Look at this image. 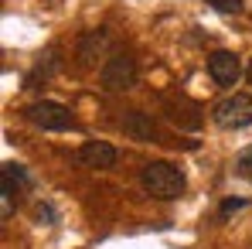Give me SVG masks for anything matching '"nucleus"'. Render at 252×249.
<instances>
[{
  "label": "nucleus",
  "instance_id": "1a4fd4ad",
  "mask_svg": "<svg viewBox=\"0 0 252 249\" xmlns=\"http://www.w3.org/2000/svg\"><path fill=\"white\" fill-rule=\"evenodd\" d=\"M164 109H167L170 123L184 126V130H198V126H201V113H198V106L188 103V99H181V96H177V103H174V99H164Z\"/></svg>",
  "mask_w": 252,
  "mask_h": 249
},
{
  "label": "nucleus",
  "instance_id": "423d86ee",
  "mask_svg": "<svg viewBox=\"0 0 252 249\" xmlns=\"http://www.w3.org/2000/svg\"><path fill=\"white\" fill-rule=\"evenodd\" d=\"M208 75L215 79V85H235L239 82V75H242V62H239V55H232V51H211L208 55Z\"/></svg>",
  "mask_w": 252,
  "mask_h": 249
},
{
  "label": "nucleus",
  "instance_id": "f257e3e1",
  "mask_svg": "<svg viewBox=\"0 0 252 249\" xmlns=\"http://www.w3.org/2000/svg\"><path fill=\"white\" fill-rule=\"evenodd\" d=\"M140 188L150 195V198H160V202H174L181 198L184 191V171L170 161H150V164L140 167Z\"/></svg>",
  "mask_w": 252,
  "mask_h": 249
},
{
  "label": "nucleus",
  "instance_id": "ddd939ff",
  "mask_svg": "<svg viewBox=\"0 0 252 249\" xmlns=\"http://www.w3.org/2000/svg\"><path fill=\"white\" fill-rule=\"evenodd\" d=\"M246 75H249V85H252V62H249V69H246Z\"/></svg>",
  "mask_w": 252,
  "mask_h": 249
},
{
  "label": "nucleus",
  "instance_id": "39448f33",
  "mask_svg": "<svg viewBox=\"0 0 252 249\" xmlns=\"http://www.w3.org/2000/svg\"><path fill=\"white\" fill-rule=\"evenodd\" d=\"M120 126H123L126 137H133L140 143H160V126L154 123V116L143 113V109H126Z\"/></svg>",
  "mask_w": 252,
  "mask_h": 249
},
{
  "label": "nucleus",
  "instance_id": "9d476101",
  "mask_svg": "<svg viewBox=\"0 0 252 249\" xmlns=\"http://www.w3.org/2000/svg\"><path fill=\"white\" fill-rule=\"evenodd\" d=\"M205 3H211L218 14H242V10H246L242 0H205Z\"/></svg>",
  "mask_w": 252,
  "mask_h": 249
},
{
  "label": "nucleus",
  "instance_id": "20e7f679",
  "mask_svg": "<svg viewBox=\"0 0 252 249\" xmlns=\"http://www.w3.org/2000/svg\"><path fill=\"white\" fill-rule=\"evenodd\" d=\"M24 113H28V120L38 126V130H48V133H62V130H72L75 126L72 109L62 106V103H55V99H41V103L28 106Z\"/></svg>",
  "mask_w": 252,
  "mask_h": 249
},
{
  "label": "nucleus",
  "instance_id": "7ed1b4c3",
  "mask_svg": "<svg viewBox=\"0 0 252 249\" xmlns=\"http://www.w3.org/2000/svg\"><path fill=\"white\" fill-rule=\"evenodd\" d=\"M211 120L221 130H242V126H249L252 123V96L232 92V96L218 99L211 106Z\"/></svg>",
  "mask_w": 252,
  "mask_h": 249
},
{
  "label": "nucleus",
  "instance_id": "f8f14e48",
  "mask_svg": "<svg viewBox=\"0 0 252 249\" xmlns=\"http://www.w3.org/2000/svg\"><path fill=\"white\" fill-rule=\"evenodd\" d=\"M239 208H246V198H228V202H221V218H228V215L239 212Z\"/></svg>",
  "mask_w": 252,
  "mask_h": 249
},
{
  "label": "nucleus",
  "instance_id": "0eeeda50",
  "mask_svg": "<svg viewBox=\"0 0 252 249\" xmlns=\"http://www.w3.org/2000/svg\"><path fill=\"white\" fill-rule=\"evenodd\" d=\"M116 161H120V154H116V147L106 143V140H89V143L79 147V164L82 167L109 171V167H116Z\"/></svg>",
  "mask_w": 252,
  "mask_h": 249
},
{
  "label": "nucleus",
  "instance_id": "9b49d317",
  "mask_svg": "<svg viewBox=\"0 0 252 249\" xmlns=\"http://www.w3.org/2000/svg\"><path fill=\"white\" fill-rule=\"evenodd\" d=\"M235 167H239V174H246V178H252V147H246V150L239 154V161H235Z\"/></svg>",
  "mask_w": 252,
  "mask_h": 249
},
{
  "label": "nucleus",
  "instance_id": "f03ea898",
  "mask_svg": "<svg viewBox=\"0 0 252 249\" xmlns=\"http://www.w3.org/2000/svg\"><path fill=\"white\" fill-rule=\"evenodd\" d=\"M99 85L106 92H126L136 85V58L126 55V51H113L106 62H102V72H99Z\"/></svg>",
  "mask_w": 252,
  "mask_h": 249
},
{
  "label": "nucleus",
  "instance_id": "6e6552de",
  "mask_svg": "<svg viewBox=\"0 0 252 249\" xmlns=\"http://www.w3.org/2000/svg\"><path fill=\"white\" fill-rule=\"evenodd\" d=\"M106 48H109V35L99 28V31H85L82 38H79V65L82 69H89V65H95V58H102L106 55ZM109 58V55H106Z\"/></svg>",
  "mask_w": 252,
  "mask_h": 249
}]
</instances>
